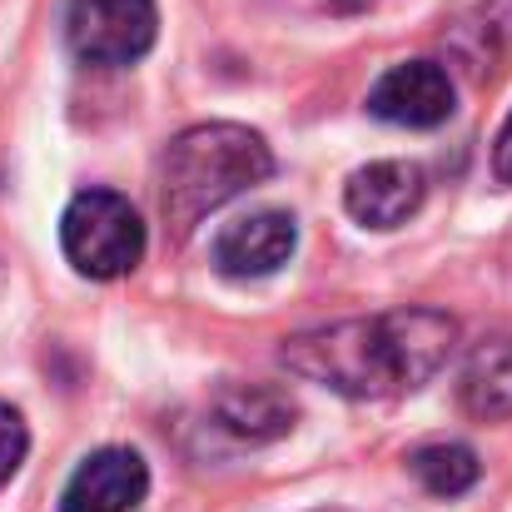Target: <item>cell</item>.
Instances as JSON below:
<instances>
[{"instance_id":"obj_1","label":"cell","mask_w":512,"mask_h":512,"mask_svg":"<svg viewBox=\"0 0 512 512\" xmlns=\"http://www.w3.org/2000/svg\"><path fill=\"white\" fill-rule=\"evenodd\" d=\"M458 319L438 309H393L373 319H339L284 339L289 373L324 383L343 398H398L423 388L453 353Z\"/></svg>"},{"instance_id":"obj_9","label":"cell","mask_w":512,"mask_h":512,"mask_svg":"<svg viewBox=\"0 0 512 512\" xmlns=\"http://www.w3.org/2000/svg\"><path fill=\"white\" fill-rule=\"evenodd\" d=\"M214 418L224 433H234L244 443H274L294 428L299 403L279 383H224L214 393Z\"/></svg>"},{"instance_id":"obj_13","label":"cell","mask_w":512,"mask_h":512,"mask_svg":"<svg viewBox=\"0 0 512 512\" xmlns=\"http://www.w3.org/2000/svg\"><path fill=\"white\" fill-rule=\"evenodd\" d=\"M493 174L512 184V115L503 120V130H498V140H493Z\"/></svg>"},{"instance_id":"obj_10","label":"cell","mask_w":512,"mask_h":512,"mask_svg":"<svg viewBox=\"0 0 512 512\" xmlns=\"http://www.w3.org/2000/svg\"><path fill=\"white\" fill-rule=\"evenodd\" d=\"M458 398H463V413H473L478 423L512 418V339H483L468 353Z\"/></svg>"},{"instance_id":"obj_4","label":"cell","mask_w":512,"mask_h":512,"mask_svg":"<svg viewBox=\"0 0 512 512\" xmlns=\"http://www.w3.org/2000/svg\"><path fill=\"white\" fill-rule=\"evenodd\" d=\"M155 35V0H70L65 10V40L85 65H135L155 50Z\"/></svg>"},{"instance_id":"obj_12","label":"cell","mask_w":512,"mask_h":512,"mask_svg":"<svg viewBox=\"0 0 512 512\" xmlns=\"http://www.w3.org/2000/svg\"><path fill=\"white\" fill-rule=\"evenodd\" d=\"M25 448H30V433H25V418L0 403V488L15 478V468L25 463Z\"/></svg>"},{"instance_id":"obj_11","label":"cell","mask_w":512,"mask_h":512,"mask_svg":"<svg viewBox=\"0 0 512 512\" xmlns=\"http://www.w3.org/2000/svg\"><path fill=\"white\" fill-rule=\"evenodd\" d=\"M408 468H413V478H418L433 498H463V493L483 478L478 453L463 448V443H428V448H418V453L408 458Z\"/></svg>"},{"instance_id":"obj_7","label":"cell","mask_w":512,"mask_h":512,"mask_svg":"<svg viewBox=\"0 0 512 512\" xmlns=\"http://www.w3.org/2000/svg\"><path fill=\"white\" fill-rule=\"evenodd\" d=\"M428 194V179L408 160H373L363 170L348 174L343 184V209L363 224V229H398L418 214Z\"/></svg>"},{"instance_id":"obj_8","label":"cell","mask_w":512,"mask_h":512,"mask_svg":"<svg viewBox=\"0 0 512 512\" xmlns=\"http://www.w3.org/2000/svg\"><path fill=\"white\" fill-rule=\"evenodd\" d=\"M145 493H150L145 458L130 448H100L70 473L60 512H135Z\"/></svg>"},{"instance_id":"obj_6","label":"cell","mask_w":512,"mask_h":512,"mask_svg":"<svg viewBox=\"0 0 512 512\" xmlns=\"http://www.w3.org/2000/svg\"><path fill=\"white\" fill-rule=\"evenodd\" d=\"M299 249V224L284 209H259L214 234V269L229 279H264L279 274Z\"/></svg>"},{"instance_id":"obj_3","label":"cell","mask_w":512,"mask_h":512,"mask_svg":"<svg viewBox=\"0 0 512 512\" xmlns=\"http://www.w3.org/2000/svg\"><path fill=\"white\" fill-rule=\"evenodd\" d=\"M145 219L115 189H85L65 204L60 249L85 279H125L145 259Z\"/></svg>"},{"instance_id":"obj_2","label":"cell","mask_w":512,"mask_h":512,"mask_svg":"<svg viewBox=\"0 0 512 512\" xmlns=\"http://www.w3.org/2000/svg\"><path fill=\"white\" fill-rule=\"evenodd\" d=\"M274 174V150L259 130L234 120H209L184 135H174L160 160V214L184 239L199 219L239 199L244 189L264 184Z\"/></svg>"},{"instance_id":"obj_5","label":"cell","mask_w":512,"mask_h":512,"mask_svg":"<svg viewBox=\"0 0 512 512\" xmlns=\"http://www.w3.org/2000/svg\"><path fill=\"white\" fill-rule=\"evenodd\" d=\"M453 100V80L438 60H403L373 80L368 115L398 130H433L453 115Z\"/></svg>"}]
</instances>
